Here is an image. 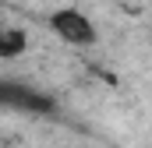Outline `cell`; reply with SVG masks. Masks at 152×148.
I'll return each instance as SVG.
<instances>
[{"label": "cell", "mask_w": 152, "mask_h": 148, "mask_svg": "<svg viewBox=\"0 0 152 148\" xmlns=\"http://www.w3.org/2000/svg\"><path fill=\"white\" fill-rule=\"evenodd\" d=\"M0 110L4 113H21V116H53L57 99L21 78H0Z\"/></svg>", "instance_id": "6da1fadb"}, {"label": "cell", "mask_w": 152, "mask_h": 148, "mask_svg": "<svg viewBox=\"0 0 152 148\" xmlns=\"http://www.w3.org/2000/svg\"><path fill=\"white\" fill-rule=\"evenodd\" d=\"M50 28H53L57 39H64L67 46H92V42L99 39L92 18H88L81 7H57V11L50 14Z\"/></svg>", "instance_id": "7a4b0ae2"}, {"label": "cell", "mask_w": 152, "mask_h": 148, "mask_svg": "<svg viewBox=\"0 0 152 148\" xmlns=\"http://www.w3.org/2000/svg\"><path fill=\"white\" fill-rule=\"evenodd\" d=\"M28 49V36L21 28H0V60H18Z\"/></svg>", "instance_id": "3957f363"}]
</instances>
